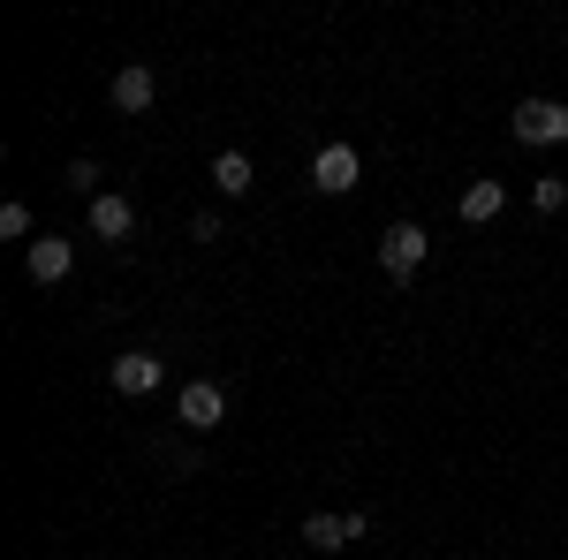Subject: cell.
<instances>
[{
	"instance_id": "obj_1",
	"label": "cell",
	"mask_w": 568,
	"mask_h": 560,
	"mask_svg": "<svg viewBox=\"0 0 568 560\" xmlns=\"http://www.w3.org/2000/svg\"><path fill=\"white\" fill-rule=\"evenodd\" d=\"M425 251H433V235H425V227H409V220H402V227H387V235H379V265H387L394 281H409V273H417V265H425Z\"/></svg>"
},
{
	"instance_id": "obj_2",
	"label": "cell",
	"mask_w": 568,
	"mask_h": 560,
	"mask_svg": "<svg viewBox=\"0 0 568 560\" xmlns=\"http://www.w3.org/2000/svg\"><path fill=\"white\" fill-rule=\"evenodd\" d=\"M516 136H524V144H561L568 136V106H554V99H524V106H516Z\"/></svg>"
},
{
	"instance_id": "obj_3",
	"label": "cell",
	"mask_w": 568,
	"mask_h": 560,
	"mask_svg": "<svg viewBox=\"0 0 568 560\" xmlns=\"http://www.w3.org/2000/svg\"><path fill=\"white\" fill-rule=\"evenodd\" d=\"M175 417L190 431H213L220 417H227V394H220L213 379H190V387H182V401H175Z\"/></svg>"
},
{
	"instance_id": "obj_4",
	"label": "cell",
	"mask_w": 568,
	"mask_h": 560,
	"mask_svg": "<svg viewBox=\"0 0 568 560\" xmlns=\"http://www.w3.org/2000/svg\"><path fill=\"white\" fill-rule=\"evenodd\" d=\"M364 530H372V522L356 516V508H349V516H311L304 522V546H311V553H342V546H356Z\"/></svg>"
},
{
	"instance_id": "obj_5",
	"label": "cell",
	"mask_w": 568,
	"mask_h": 560,
	"mask_svg": "<svg viewBox=\"0 0 568 560\" xmlns=\"http://www.w3.org/2000/svg\"><path fill=\"white\" fill-rule=\"evenodd\" d=\"M356 174H364V160H356L349 144H326V152L311 160V182H318L326 197H342V190H356Z\"/></svg>"
},
{
	"instance_id": "obj_6",
	"label": "cell",
	"mask_w": 568,
	"mask_h": 560,
	"mask_svg": "<svg viewBox=\"0 0 568 560\" xmlns=\"http://www.w3.org/2000/svg\"><path fill=\"white\" fill-rule=\"evenodd\" d=\"M152 99H160V77H152L144 61H130V69H114V106H122V114H144Z\"/></svg>"
},
{
	"instance_id": "obj_7",
	"label": "cell",
	"mask_w": 568,
	"mask_h": 560,
	"mask_svg": "<svg viewBox=\"0 0 568 560\" xmlns=\"http://www.w3.org/2000/svg\"><path fill=\"white\" fill-rule=\"evenodd\" d=\"M23 265H31V281H69V265H77V251H69V243H61V235H39V243H31V251H23Z\"/></svg>"
},
{
	"instance_id": "obj_8",
	"label": "cell",
	"mask_w": 568,
	"mask_h": 560,
	"mask_svg": "<svg viewBox=\"0 0 568 560\" xmlns=\"http://www.w3.org/2000/svg\"><path fill=\"white\" fill-rule=\"evenodd\" d=\"M130 227H136L130 197H114V190H99V197H91V235H99V243H122Z\"/></svg>"
},
{
	"instance_id": "obj_9",
	"label": "cell",
	"mask_w": 568,
	"mask_h": 560,
	"mask_svg": "<svg viewBox=\"0 0 568 560\" xmlns=\"http://www.w3.org/2000/svg\"><path fill=\"white\" fill-rule=\"evenodd\" d=\"M114 387L130 394V401H136V394H152V387H160V356H144V348L114 356Z\"/></svg>"
},
{
	"instance_id": "obj_10",
	"label": "cell",
	"mask_w": 568,
	"mask_h": 560,
	"mask_svg": "<svg viewBox=\"0 0 568 560\" xmlns=\"http://www.w3.org/2000/svg\"><path fill=\"white\" fill-rule=\"evenodd\" d=\"M500 205H508V190H500V182H470V190H463V227L500 220Z\"/></svg>"
},
{
	"instance_id": "obj_11",
	"label": "cell",
	"mask_w": 568,
	"mask_h": 560,
	"mask_svg": "<svg viewBox=\"0 0 568 560\" xmlns=\"http://www.w3.org/2000/svg\"><path fill=\"white\" fill-rule=\"evenodd\" d=\"M213 182L227 190V197H243V190H251V152H220V160H213Z\"/></svg>"
},
{
	"instance_id": "obj_12",
	"label": "cell",
	"mask_w": 568,
	"mask_h": 560,
	"mask_svg": "<svg viewBox=\"0 0 568 560\" xmlns=\"http://www.w3.org/2000/svg\"><path fill=\"white\" fill-rule=\"evenodd\" d=\"M530 205H538V213H561L568 205V174H538V182H530Z\"/></svg>"
},
{
	"instance_id": "obj_13",
	"label": "cell",
	"mask_w": 568,
	"mask_h": 560,
	"mask_svg": "<svg viewBox=\"0 0 568 560\" xmlns=\"http://www.w3.org/2000/svg\"><path fill=\"white\" fill-rule=\"evenodd\" d=\"M0 235L23 243V235H31V205H0Z\"/></svg>"
},
{
	"instance_id": "obj_14",
	"label": "cell",
	"mask_w": 568,
	"mask_h": 560,
	"mask_svg": "<svg viewBox=\"0 0 568 560\" xmlns=\"http://www.w3.org/2000/svg\"><path fill=\"white\" fill-rule=\"evenodd\" d=\"M69 190H84V197H99V160H77V167H69Z\"/></svg>"
}]
</instances>
